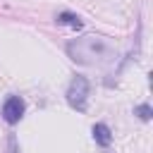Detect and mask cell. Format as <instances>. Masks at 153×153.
<instances>
[{
    "mask_svg": "<svg viewBox=\"0 0 153 153\" xmlns=\"http://www.w3.org/2000/svg\"><path fill=\"white\" fill-rule=\"evenodd\" d=\"M65 50L76 65H88V67L108 65V62H112L117 57L115 45L105 36H96V33H88V36H81V38H72L65 45Z\"/></svg>",
    "mask_w": 153,
    "mask_h": 153,
    "instance_id": "cell-1",
    "label": "cell"
},
{
    "mask_svg": "<svg viewBox=\"0 0 153 153\" xmlns=\"http://www.w3.org/2000/svg\"><path fill=\"white\" fill-rule=\"evenodd\" d=\"M88 79L86 76H81V74H76L72 81H69V86H67V103L74 108V110H86V98H88Z\"/></svg>",
    "mask_w": 153,
    "mask_h": 153,
    "instance_id": "cell-2",
    "label": "cell"
},
{
    "mask_svg": "<svg viewBox=\"0 0 153 153\" xmlns=\"http://www.w3.org/2000/svg\"><path fill=\"white\" fill-rule=\"evenodd\" d=\"M24 110H26L24 98H19V96H10V98L2 103V120H5L7 124H17V122L24 117Z\"/></svg>",
    "mask_w": 153,
    "mask_h": 153,
    "instance_id": "cell-3",
    "label": "cell"
},
{
    "mask_svg": "<svg viewBox=\"0 0 153 153\" xmlns=\"http://www.w3.org/2000/svg\"><path fill=\"white\" fill-rule=\"evenodd\" d=\"M93 139H96V143H98V146L108 148V146L112 143V131H110V127H108V124H103V122L93 124Z\"/></svg>",
    "mask_w": 153,
    "mask_h": 153,
    "instance_id": "cell-4",
    "label": "cell"
},
{
    "mask_svg": "<svg viewBox=\"0 0 153 153\" xmlns=\"http://www.w3.org/2000/svg\"><path fill=\"white\" fill-rule=\"evenodd\" d=\"M57 24H67V26H72V29H81V26H84V22H81L76 14H72V12H60V14H57Z\"/></svg>",
    "mask_w": 153,
    "mask_h": 153,
    "instance_id": "cell-5",
    "label": "cell"
},
{
    "mask_svg": "<svg viewBox=\"0 0 153 153\" xmlns=\"http://www.w3.org/2000/svg\"><path fill=\"white\" fill-rule=\"evenodd\" d=\"M134 115H139V117L146 122V120H151L153 110H151V105H148V103H141V105H136V108H134Z\"/></svg>",
    "mask_w": 153,
    "mask_h": 153,
    "instance_id": "cell-6",
    "label": "cell"
}]
</instances>
